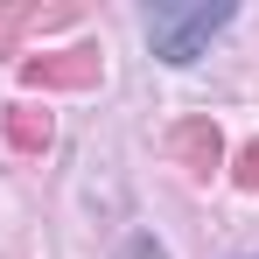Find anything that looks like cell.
I'll return each instance as SVG.
<instances>
[{"instance_id": "obj_1", "label": "cell", "mask_w": 259, "mask_h": 259, "mask_svg": "<svg viewBox=\"0 0 259 259\" xmlns=\"http://www.w3.org/2000/svg\"><path fill=\"white\" fill-rule=\"evenodd\" d=\"M231 14H238L231 0H217V7H147V42L168 63H196L217 28H231Z\"/></svg>"}, {"instance_id": "obj_2", "label": "cell", "mask_w": 259, "mask_h": 259, "mask_svg": "<svg viewBox=\"0 0 259 259\" xmlns=\"http://www.w3.org/2000/svg\"><path fill=\"white\" fill-rule=\"evenodd\" d=\"M105 77V49H56V56H21V84L28 91H91Z\"/></svg>"}, {"instance_id": "obj_3", "label": "cell", "mask_w": 259, "mask_h": 259, "mask_svg": "<svg viewBox=\"0 0 259 259\" xmlns=\"http://www.w3.org/2000/svg\"><path fill=\"white\" fill-rule=\"evenodd\" d=\"M168 154L196 175V182H210L217 161H224V133H217V119H210V112H182V119L168 126Z\"/></svg>"}, {"instance_id": "obj_4", "label": "cell", "mask_w": 259, "mask_h": 259, "mask_svg": "<svg viewBox=\"0 0 259 259\" xmlns=\"http://www.w3.org/2000/svg\"><path fill=\"white\" fill-rule=\"evenodd\" d=\"M0 133H7V147H14V154H42V147H49V133H56V119H49L42 105L14 98V105L0 112Z\"/></svg>"}, {"instance_id": "obj_5", "label": "cell", "mask_w": 259, "mask_h": 259, "mask_svg": "<svg viewBox=\"0 0 259 259\" xmlns=\"http://www.w3.org/2000/svg\"><path fill=\"white\" fill-rule=\"evenodd\" d=\"M77 21V7H0V56H14L28 28H63Z\"/></svg>"}, {"instance_id": "obj_6", "label": "cell", "mask_w": 259, "mask_h": 259, "mask_svg": "<svg viewBox=\"0 0 259 259\" xmlns=\"http://www.w3.org/2000/svg\"><path fill=\"white\" fill-rule=\"evenodd\" d=\"M238 189H259V140H245V154H238Z\"/></svg>"}, {"instance_id": "obj_7", "label": "cell", "mask_w": 259, "mask_h": 259, "mask_svg": "<svg viewBox=\"0 0 259 259\" xmlns=\"http://www.w3.org/2000/svg\"><path fill=\"white\" fill-rule=\"evenodd\" d=\"M126 259H168V252H161L154 238H126Z\"/></svg>"}]
</instances>
